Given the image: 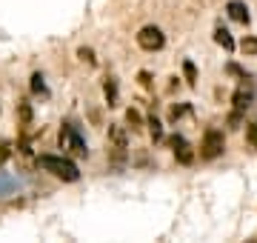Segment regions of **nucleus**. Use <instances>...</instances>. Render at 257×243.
I'll return each instance as SVG.
<instances>
[{"label": "nucleus", "instance_id": "obj_1", "mask_svg": "<svg viewBox=\"0 0 257 243\" xmlns=\"http://www.w3.org/2000/svg\"><path fill=\"white\" fill-rule=\"evenodd\" d=\"M37 163H40V169H43V172H52L55 178L66 180V183L80 180V172H77V166H74L69 158H60V155H40V158H37Z\"/></svg>", "mask_w": 257, "mask_h": 243}, {"label": "nucleus", "instance_id": "obj_2", "mask_svg": "<svg viewBox=\"0 0 257 243\" xmlns=\"http://www.w3.org/2000/svg\"><path fill=\"white\" fill-rule=\"evenodd\" d=\"M60 149H69L77 158H86L89 155V146L83 141V135L74 129L72 123H63V129H60Z\"/></svg>", "mask_w": 257, "mask_h": 243}, {"label": "nucleus", "instance_id": "obj_3", "mask_svg": "<svg viewBox=\"0 0 257 243\" xmlns=\"http://www.w3.org/2000/svg\"><path fill=\"white\" fill-rule=\"evenodd\" d=\"M223 152H226V138H223V132L220 129H206L203 143H200V158L214 160V158H220Z\"/></svg>", "mask_w": 257, "mask_h": 243}, {"label": "nucleus", "instance_id": "obj_4", "mask_svg": "<svg viewBox=\"0 0 257 243\" xmlns=\"http://www.w3.org/2000/svg\"><path fill=\"white\" fill-rule=\"evenodd\" d=\"M138 46L143 52H160L166 46V35L160 26H143L138 32Z\"/></svg>", "mask_w": 257, "mask_h": 243}, {"label": "nucleus", "instance_id": "obj_5", "mask_svg": "<svg viewBox=\"0 0 257 243\" xmlns=\"http://www.w3.org/2000/svg\"><path fill=\"white\" fill-rule=\"evenodd\" d=\"M254 94H257V89H254V80H251V75H246L243 77V83L234 89V94H231V103H234V109L237 112H246L248 106L254 103Z\"/></svg>", "mask_w": 257, "mask_h": 243}, {"label": "nucleus", "instance_id": "obj_6", "mask_svg": "<svg viewBox=\"0 0 257 243\" xmlns=\"http://www.w3.org/2000/svg\"><path fill=\"white\" fill-rule=\"evenodd\" d=\"M169 146L175 149L177 163H183V166H189V163L194 160V152H192V146H189V141H186L183 135H172V138H169Z\"/></svg>", "mask_w": 257, "mask_h": 243}, {"label": "nucleus", "instance_id": "obj_7", "mask_svg": "<svg viewBox=\"0 0 257 243\" xmlns=\"http://www.w3.org/2000/svg\"><path fill=\"white\" fill-rule=\"evenodd\" d=\"M109 141H111V149H114V155H117V158H126L128 138H126V132L120 129L117 123H111V126H109Z\"/></svg>", "mask_w": 257, "mask_h": 243}, {"label": "nucleus", "instance_id": "obj_8", "mask_svg": "<svg viewBox=\"0 0 257 243\" xmlns=\"http://www.w3.org/2000/svg\"><path fill=\"white\" fill-rule=\"evenodd\" d=\"M226 12H229L231 20H237V23H243V26H248V20H251V15H248V6L243 3V0H229Z\"/></svg>", "mask_w": 257, "mask_h": 243}, {"label": "nucleus", "instance_id": "obj_9", "mask_svg": "<svg viewBox=\"0 0 257 243\" xmlns=\"http://www.w3.org/2000/svg\"><path fill=\"white\" fill-rule=\"evenodd\" d=\"M214 43H217V46H223L226 52H234V38H231L229 29H223V26L214 29Z\"/></svg>", "mask_w": 257, "mask_h": 243}, {"label": "nucleus", "instance_id": "obj_10", "mask_svg": "<svg viewBox=\"0 0 257 243\" xmlns=\"http://www.w3.org/2000/svg\"><path fill=\"white\" fill-rule=\"evenodd\" d=\"M103 94H106V103H109V106H117V80H114V77H106Z\"/></svg>", "mask_w": 257, "mask_h": 243}, {"label": "nucleus", "instance_id": "obj_11", "mask_svg": "<svg viewBox=\"0 0 257 243\" xmlns=\"http://www.w3.org/2000/svg\"><path fill=\"white\" fill-rule=\"evenodd\" d=\"M32 92L43 94V97L49 94V86H46V80H43V75H40V72H35V75H32Z\"/></svg>", "mask_w": 257, "mask_h": 243}, {"label": "nucleus", "instance_id": "obj_12", "mask_svg": "<svg viewBox=\"0 0 257 243\" xmlns=\"http://www.w3.org/2000/svg\"><path fill=\"white\" fill-rule=\"evenodd\" d=\"M126 123L132 126V132H140V129H143V117H140L138 109H128V112H126Z\"/></svg>", "mask_w": 257, "mask_h": 243}, {"label": "nucleus", "instance_id": "obj_13", "mask_svg": "<svg viewBox=\"0 0 257 243\" xmlns=\"http://www.w3.org/2000/svg\"><path fill=\"white\" fill-rule=\"evenodd\" d=\"M149 132H152V141H163V123L157 120L155 114H152V117H149Z\"/></svg>", "mask_w": 257, "mask_h": 243}, {"label": "nucleus", "instance_id": "obj_14", "mask_svg": "<svg viewBox=\"0 0 257 243\" xmlns=\"http://www.w3.org/2000/svg\"><path fill=\"white\" fill-rule=\"evenodd\" d=\"M183 75H186V83H189V86L197 83V69H194L192 60H183Z\"/></svg>", "mask_w": 257, "mask_h": 243}, {"label": "nucleus", "instance_id": "obj_15", "mask_svg": "<svg viewBox=\"0 0 257 243\" xmlns=\"http://www.w3.org/2000/svg\"><path fill=\"white\" fill-rule=\"evenodd\" d=\"M240 49H243V55H257V38H243Z\"/></svg>", "mask_w": 257, "mask_h": 243}, {"label": "nucleus", "instance_id": "obj_16", "mask_svg": "<svg viewBox=\"0 0 257 243\" xmlns=\"http://www.w3.org/2000/svg\"><path fill=\"white\" fill-rule=\"evenodd\" d=\"M18 109H20V120H23V126H29V123H32V109H29V103L20 100Z\"/></svg>", "mask_w": 257, "mask_h": 243}, {"label": "nucleus", "instance_id": "obj_17", "mask_svg": "<svg viewBox=\"0 0 257 243\" xmlns=\"http://www.w3.org/2000/svg\"><path fill=\"white\" fill-rule=\"evenodd\" d=\"M189 112V106H186V103H180V106H172V112H169V117H172V120H180V117H183V114Z\"/></svg>", "mask_w": 257, "mask_h": 243}, {"label": "nucleus", "instance_id": "obj_18", "mask_svg": "<svg viewBox=\"0 0 257 243\" xmlns=\"http://www.w3.org/2000/svg\"><path fill=\"white\" fill-rule=\"evenodd\" d=\"M246 141L257 149V123H248V126H246Z\"/></svg>", "mask_w": 257, "mask_h": 243}, {"label": "nucleus", "instance_id": "obj_19", "mask_svg": "<svg viewBox=\"0 0 257 243\" xmlns=\"http://www.w3.org/2000/svg\"><path fill=\"white\" fill-rule=\"evenodd\" d=\"M77 57H80V60H83V63H97V60H94V52H92V49H80V52H77Z\"/></svg>", "mask_w": 257, "mask_h": 243}, {"label": "nucleus", "instance_id": "obj_20", "mask_svg": "<svg viewBox=\"0 0 257 243\" xmlns=\"http://www.w3.org/2000/svg\"><path fill=\"white\" fill-rule=\"evenodd\" d=\"M140 86H143V89H152V75H149V72H140Z\"/></svg>", "mask_w": 257, "mask_h": 243}, {"label": "nucleus", "instance_id": "obj_21", "mask_svg": "<svg viewBox=\"0 0 257 243\" xmlns=\"http://www.w3.org/2000/svg\"><path fill=\"white\" fill-rule=\"evenodd\" d=\"M9 158V149H6V146H3V149H0V166H3V160Z\"/></svg>", "mask_w": 257, "mask_h": 243}]
</instances>
